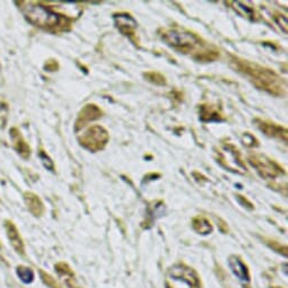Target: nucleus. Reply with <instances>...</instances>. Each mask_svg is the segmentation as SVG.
<instances>
[{"label":"nucleus","mask_w":288,"mask_h":288,"mask_svg":"<svg viewBox=\"0 0 288 288\" xmlns=\"http://www.w3.org/2000/svg\"><path fill=\"white\" fill-rule=\"evenodd\" d=\"M143 76H145V78L148 81H151V83L155 84V85L163 86V85L166 84L165 77H164L163 75H161L159 73H156V71H149V73L143 74Z\"/></svg>","instance_id":"ddd939ff"},{"label":"nucleus","mask_w":288,"mask_h":288,"mask_svg":"<svg viewBox=\"0 0 288 288\" xmlns=\"http://www.w3.org/2000/svg\"><path fill=\"white\" fill-rule=\"evenodd\" d=\"M243 140H244V143H245L246 146L252 147V146H256V145H258V143H256V139H255V138H254L253 136H251L250 133H245Z\"/></svg>","instance_id":"dca6fc26"},{"label":"nucleus","mask_w":288,"mask_h":288,"mask_svg":"<svg viewBox=\"0 0 288 288\" xmlns=\"http://www.w3.org/2000/svg\"><path fill=\"white\" fill-rule=\"evenodd\" d=\"M17 275L20 278V280L25 282V284H30V282H32L34 279L33 271L28 268H25V267H18Z\"/></svg>","instance_id":"4468645a"},{"label":"nucleus","mask_w":288,"mask_h":288,"mask_svg":"<svg viewBox=\"0 0 288 288\" xmlns=\"http://www.w3.org/2000/svg\"><path fill=\"white\" fill-rule=\"evenodd\" d=\"M228 266H229L231 270H232V272L234 274V276L240 281L249 282L250 276L248 272V268H246V266L238 258V256H235V255L229 256Z\"/></svg>","instance_id":"1a4fd4ad"},{"label":"nucleus","mask_w":288,"mask_h":288,"mask_svg":"<svg viewBox=\"0 0 288 288\" xmlns=\"http://www.w3.org/2000/svg\"><path fill=\"white\" fill-rule=\"evenodd\" d=\"M200 119L205 122H213V121H222L223 114L215 105H201L200 106Z\"/></svg>","instance_id":"9d476101"},{"label":"nucleus","mask_w":288,"mask_h":288,"mask_svg":"<svg viewBox=\"0 0 288 288\" xmlns=\"http://www.w3.org/2000/svg\"><path fill=\"white\" fill-rule=\"evenodd\" d=\"M102 114H103V112L97 105L95 104L86 105L80 112L78 121H77V128L83 127L86 125V123H89L91 121L97 120L99 118L102 117Z\"/></svg>","instance_id":"6e6552de"},{"label":"nucleus","mask_w":288,"mask_h":288,"mask_svg":"<svg viewBox=\"0 0 288 288\" xmlns=\"http://www.w3.org/2000/svg\"><path fill=\"white\" fill-rule=\"evenodd\" d=\"M193 228L197 231L199 234H208L213 231L212 225L207 219L204 217H197L193 220Z\"/></svg>","instance_id":"f8f14e48"},{"label":"nucleus","mask_w":288,"mask_h":288,"mask_svg":"<svg viewBox=\"0 0 288 288\" xmlns=\"http://www.w3.org/2000/svg\"><path fill=\"white\" fill-rule=\"evenodd\" d=\"M109 132L102 126H92L79 138V141L80 145L89 151L99 152L104 149L106 143L109 142Z\"/></svg>","instance_id":"39448f33"},{"label":"nucleus","mask_w":288,"mask_h":288,"mask_svg":"<svg viewBox=\"0 0 288 288\" xmlns=\"http://www.w3.org/2000/svg\"><path fill=\"white\" fill-rule=\"evenodd\" d=\"M231 5H232V8L235 10V12L239 15H241L242 17H246L250 20L256 19L254 9L248 6V5H245L241 2H233V3H231Z\"/></svg>","instance_id":"9b49d317"},{"label":"nucleus","mask_w":288,"mask_h":288,"mask_svg":"<svg viewBox=\"0 0 288 288\" xmlns=\"http://www.w3.org/2000/svg\"><path fill=\"white\" fill-rule=\"evenodd\" d=\"M249 163L256 169L260 176L267 180H274L284 174V169L275 161L262 154H252L249 156Z\"/></svg>","instance_id":"20e7f679"},{"label":"nucleus","mask_w":288,"mask_h":288,"mask_svg":"<svg viewBox=\"0 0 288 288\" xmlns=\"http://www.w3.org/2000/svg\"><path fill=\"white\" fill-rule=\"evenodd\" d=\"M256 126H258L259 129L265 133L266 136L275 138V139H278L280 141L287 142L288 139V131L285 127H282L280 125H277L275 122L270 121H264V120H255Z\"/></svg>","instance_id":"423d86ee"},{"label":"nucleus","mask_w":288,"mask_h":288,"mask_svg":"<svg viewBox=\"0 0 288 288\" xmlns=\"http://www.w3.org/2000/svg\"><path fill=\"white\" fill-rule=\"evenodd\" d=\"M231 65L240 74L246 77L252 84L275 96H282L286 93V81L274 70L266 68L249 60L236 56L231 58Z\"/></svg>","instance_id":"f257e3e1"},{"label":"nucleus","mask_w":288,"mask_h":288,"mask_svg":"<svg viewBox=\"0 0 288 288\" xmlns=\"http://www.w3.org/2000/svg\"><path fill=\"white\" fill-rule=\"evenodd\" d=\"M22 12L30 23L40 27H55L61 22V17L58 14L53 13L52 10L42 5L25 4L22 7Z\"/></svg>","instance_id":"7ed1b4c3"},{"label":"nucleus","mask_w":288,"mask_h":288,"mask_svg":"<svg viewBox=\"0 0 288 288\" xmlns=\"http://www.w3.org/2000/svg\"><path fill=\"white\" fill-rule=\"evenodd\" d=\"M275 22L278 24V26L284 31V33L287 34L288 32V23H287V17L284 16V15H279V14H276L274 16Z\"/></svg>","instance_id":"2eb2a0df"},{"label":"nucleus","mask_w":288,"mask_h":288,"mask_svg":"<svg viewBox=\"0 0 288 288\" xmlns=\"http://www.w3.org/2000/svg\"><path fill=\"white\" fill-rule=\"evenodd\" d=\"M162 39L172 47L174 50L182 53H189L198 60L210 61L219 56V52L216 49L209 48V45L204 42L198 35L186 30L168 28L162 34Z\"/></svg>","instance_id":"f03ea898"},{"label":"nucleus","mask_w":288,"mask_h":288,"mask_svg":"<svg viewBox=\"0 0 288 288\" xmlns=\"http://www.w3.org/2000/svg\"><path fill=\"white\" fill-rule=\"evenodd\" d=\"M113 19H114L118 30H119L123 35L132 37V35L135 34V31L137 28V22L129 14H116L114 16H113Z\"/></svg>","instance_id":"0eeeda50"}]
</instances>
